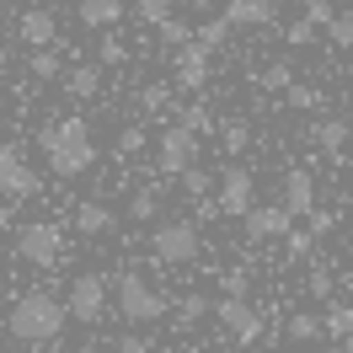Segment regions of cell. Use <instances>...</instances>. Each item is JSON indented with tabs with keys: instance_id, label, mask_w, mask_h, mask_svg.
<instances>
[{
	"instance_id": "cell-18",
	"label": "cell",
	"mask_w": 353,
	"mask_h": 353,
	"mask_svg": "<svg viewBox=\"0 0 353 353\" xmlns=\"http://www.w3.org/2000/svg\"><path fill=\"white\" fill-rule=\"evenodd\" d=\"M75 230H81V236H102V230H112V209H108V203H81V209H75Z\"/></svg>"
},
{
	"instance_id": "cell-6",
	"label": "cell",
	"mask_w": 353,
	"mask_h": 353,
	"mask_svg": "<svg viewBox=\"0 0 353 353\" xmlns=\"http://www.w3.org/2000/svg\"><path fill=\"white\" fill-rule=\"evenodd\" d=\"M102 310H108V279L102 273H81L75 284H70V300H65V316L70 321H102Z\"/></svg>"
},
{
	"instance_id": "cell-31",
	"label": "cell",
	"mask_w": 353,
	"mask_h": 353,
	"mask_svg": "<svg viewBox=\"0 0 353 353\" xmlns=\"http://www.w3.org/2000/svg\"><path fill=\"white\" fill-rule=\"evenodd\" d=\"M289 337H294V343H310V337H321V321H316V316H294V321H289Z\"/></svg>"
},
{
	"instance_id": "cell-1",
	"label": "cell",
	"mask_w": 353,
	"mask_h": 353,
	"mask_svg": "<svg viewBox=\"0 0 353 353\" xmlns=\"http://www.w3.org/2000/svg\"><path fill=\"white\" fill-rule=\"evenodd\" d=\"M65 300H54L48 289H27L22 300L11 305V316H6V327H11V337L17 343H54L59 332H65Z\"/></svg>"
},
{
	"instance_id": "cell-9",
	"label": "cell",
	"mask_w": 353,
	"mask_h": 353,
	"mask_svg": "<svg viewBox=\"0 0 353 353\" xmlns=\"http://www.w3.org/2000/svg\"><path fill=\"white\" fill-rule=\"evenodd\" d=\"M214 316H220V327L230 332L236 343H257V337H263V310H252L241 294H225L220 305H214Z\"/></svg>"
},
{
	"instance_id": "cell-22",
	"label": "cell",
	"mask_w": 353,
	"mask_h": 353,
	"mask_svg": "<svg viewBox=\"0 0 353 353\" xmlns=\"http://www.w3.org/2000/svg\"><path fill=\"white\" fill-rule=\"evenodd\" d=\"M176 6H182V0H134V17H139V22H161V17H172Z\"/></svg>"
},
{
	"instance_id": "cell-28",
	"label": "cell",
	"mask_w": 353,
	"mask_h": 353,
	"mask_svg": "<svg viewBox=\"0 0 353 353\" xmlns=\"http://www.w3.org/2000/svg\"><path fill=\"white\" fill-rule=\"evenodd\" d=\"M182 188H188V199H209L214 176H209V172H199V166H188V172H182Z\"/></svg>"
},
{
	"instance_id": "cell-41",
	"label": "cell",
	"mask_w": 353,
	"mask_h": 353,
	"mask_svg": "<svg viewBox=\"0 0 353 353\" xmlns=\"http://www.w3.org/2000/svg\"><path fill=\"white\" fill-rule=\"evenodd\" d=\"M166 97H172V86H161V81H155V86H145V91H139V102H145V108H161Z\"/></svg>"
},
{
	"instance_id": "cell-30",
	"label": "cell",
	"mask_w": 353,
	"mask_h": 353,
	"mask_svg": "<svg viewBox=\"0 0 353 353\" xmlns=\"http://www.w3.org/2000/svg\"><path fill=\"white\" fill-rule=\"evenodd\" d=\"M289 81H294V70H289L284 59H279V65H268V70H263V91H284Z\"/></svg>"
},
{
	"instance_id": "cell-27",
	"label": "cell",
	"mask_w": 353,
	"mask_h": 353,
	"mask_svg": "<svg viewBox=\"0 0 353 353\" xmlns=\"http://www.w3.org/2000/svg\"><path fill=\"white\" fill-rule=\"evenodd\" d=\"M284 102H289V108H300V112H310V108H321V91H316V86H294V81H289Z\"/></svg>"
},
{
	"instance_id": "cell-3",
	"label": "cell",
	"mask_w": 353,
	"mask_h": 353,
	"mask_svg": "<svg viewBox=\"0 0 353 353\" xmlns=\"http://www.w3.org/2000/svg\"><path fill=\"white\" fill-rule=\"evenodd\" d=\"M150 252L161 257V263H193L203 252V236H199V225L193 220H166V225H155L150 230Z\"/></svg>"
},
{
	"instance_id": "cell-11",
	"label": "cell",
	"mask_w": 353,
	"mask_h": 353,
	"mask_svg": "<svg viewBox=\"0 0 353 353\" xmlns=\"http://www.w3.org/2000/svg\"><path fill=\"white\" fill-rule=\"evenodd\" d=\"M214 209H220V214H246V209H252V172H246V166H230V172L220 176Z\"/></svg>"
},
{
	"instance_id": "cell-42",
	"label": "cell",
	"mask_w": 353,
	"mask_h": 353,
	"mask_svg": "<svg viewBox=\"0 0 353 353\" xmlns=\"http://www.w3.org/2000/svg\"><path fill=\"white\" fill-rule=\"evenodd\" d=\"M118 353H150V343H145V337H134V332H129V337L118 343Z\"/></svg>"
},
{
	"instance_id": "cell-13",
	"label": "cell",
	"mask_w": 353,
	"mask_h": 353,
	"mask_svg": "<svg viewBox=\"0 0 353 353\" xmlns=\"http://www.w3.org/2000/svg\"><path fill=\"white\" fill-rule=\"evenodd\" d=\"M225 27H273L279 22V6H268V0H230L220 11Z\"/></svg>"
},
{
	"instance_id": "cell-7",
	"label": "cell",
	"mask_w": 353,
	"mask_h": 353,
	"mask_svg": "<svg viewBox=\"0 0 353 353\" xmlns=\"http://www.w3.org/2000/svg\"><path fill=\"white\" fill-rule=\"evenodd\" d=\"M38 172L22 161V150L0 145V199H38Z\"/></svg>"
},
{
	"instance_id": "cell-25",
	"label": "cell",
	"mask_w": 353,
	"mask_h": 353,
	"mask_svg": "<svg viewBox=\"0 0 353 353\" xmlns=\"http://www.w3.org/2000/svg\"><path fill=\"white\" fill-rule=\"evenodd\" d=\"M27 70L38 75V81H48V75H59V54H54V43H43L32 59H27Z\"/></svg>"
},
{
	"instance_id": "cell-5",
	"label": "cell",
	"mask_w": 353,
	"mask_h": 353,
	"mask_svg": "<svg viewBox=\"0 0 353 353\" xmlns=\"http://www.w3.org/2000/svg\"><path fill=\"white\" fill-rule=\"evenodd\" d=\"M118 310H123V321H155V316L166 310V294L150 289L139 273H123V279H118Z\"/></svg>"
},
{
	"instance_id": "cell-16",
	"label": "cell",
	"mask_w": 353,
	"mask_h": 353,
	"mask_svg": "<svg viewBox=\"0 0 353 353\" xmlns=\"http://www.w3.org/2000/svg\"><path fill=\"white\" fill-rule=\"evenodd\" d=\"M22 38H27L32 48L54 43V38H59V22H54V11H27V17H22Z\"/></svg>"
},
{
	"instance_id": "cell-36",
	"label": "cell",
	"mask_w": 353,
	"mask_h": 353,
	"mask_svg": "<svg viewBox=\"0 0 353 353\" xmlns=\"http://www.w3.org/2000/svg\"><path fill=\"white\" fill-rule=\"evenodd\" d=\"M220 289H225V294H241V300H246V289H252V279H246L241 268H230V273H220Z\"/></svg>"
},
{
	"instance_id": "cell-20",
	"label": "cell",
	"mask_w": 353,
	"mask_h": 353,
	"mask_svg": "<svg viewBox=\"0 0 353 353\" xmlns=\"http://www.w3.org/2000/svg\"><path fill=\"white\" fill-rule=\"evenodd\" d=\"M65 86H70V97H97V86H102V70L97 65H75L65 75Z\"/></svg>"
},
{
	"instance_id": "cell-19",
	"label": "cell",
	"mask_w": 353,
	"mask_h": 353,
	"mask_svg": "<svg viewBox=\"0 0 353 353\" xmlns=\"http://www.w3.org/2000/svg\"><path fill=\"white\" fill-rule=\"evenodd\" d=\"M316 145L327 155H343V145H348V118H321V123H316Z\"/></svg>"
},
{
	"instance_id": "cell-35",
	"label": "cell",
	"mask_w": 353,
	"mask_h": 353,
	"mask_svg": "<svg viewBox=\"0 0 353 353\" xmlns=\"http://www.w3.org/2000/svg\"><path fill=\"white\" fill-rule=\"evenodd\" d=\"M284 241H289V257H305L310 246H316V236H310V230H294V225H289V230H284Z\"/></svg>"
},
{
	"instance_id": "cell-38",
	"label": "cell",
	"mask_w": 353,
	"mask_h": 353,
	"mask_svg": "<svg viewBox=\"0 0 353 353\" xmlns=\"http://www.w3.org/2000/svg\"><path fill=\"white\" fill-rule=\"evenodd\" d=\"M327 17H332L327 0H305V22H310V27H327Z\"/></svg>"
},
{
	"instance_id": "cell-40",
	"label": "cell",
	"mask_w": 353,
	"mask_h": 353,
	"mask_svg": "<svg viewBox=\"0 0 353 353\" xmlns=\"http://www.w3.org/2000/svg\"><path fill=\"white\" fill-rule=\"evenodd\" d=\"M97 54H102V65H123V43H118V38H102Z\"/></svg>"
},
{
	"instance_id": "cell-2",
	"label": "cell",
	"mask_w": 353,
	"mask_h": 353,
	"mask_svg": "<svg viewBox=\"0 0 353 353\" xmlns=\"http://www.w3.org/2000/svg\"><path fill=\"white\" fill-rule=\"evenodd\" d=\"M43 155H48V172H54V176H81V172H91V161H97L91 123H86V118H65V123L43 129Z\"/></svg>"
},
{
	"instance_id": "cell-43",
	"label": "cell",
	"mask_w": 353,
	"mask_h": 353,
	"mask_svg": "<svg viewBox=\"0 0 353 353\" xmlns=\"http://www.w3.org/2000/svg\"><path fill=\"white\" fill-rule=\"evenodd\" d=\"M6 225H11V209H6V199H0V230H6Z\"/></svg>"
},
{
	"instance_id": "cell-26",
	"label": "cell",
	"mask_w": 353,
	"mask_h": 353,
	"mask_svg": "<svg viewBox=\"0 0 353 353\" xmlns=\"http://www.w3.org/2000/svg\"><path fill=\"white\" fill-rule=\"evenodd\" d=\"M176 123H182V129H193L203 139V134H214V112L209 108H182V118H176Z\"/></svg>"
},
{
	"instance_id": "cell-8",
	"label": "cell",
	"mask_w": 353,
	"mask_h": 353,
	"mask_svg": "<svg viewBox=\"0 0 353 353\" xmlns=\"http://www.w3.org/2000/svg\"><path fill=\"white\" fill-rule=\"evenodd\" d=\"M17 252L32 268H54L59 263V225H22L17 230Z\"/></svg>"
},
{
	"instance_id": "cell-12",
	"label": "cell",
	"mask_w": 353,
	"mask_h": 353,
	"mask_svg": "<svg viewBox=\"0 0 353 353\" xmlns=\"http://www.w3.org/2000/svg\"><path fill=\"white\" fill-rule=\"evenodd\" d=\"M203 81H209V48L188 38V43L176 48V86H182V91H199Z\"/></svg>"
},
{
	"instance_id": "cell-34",
	"label": "cell",
	"mask_w": 353,
	"mask_h": 353,
	"mask_svg": "<svg viewBox=\"0 0 353 353\" xmlns=\"http://www.w3.org/2000/svg\"><path fill=\"white\" fill-rule=\"evenodd\" d=\"M155 209H161V199H155L150 188H139L134 193V220H155Z\"/></svg>"
},
{
	"instance_id": "cell-32",
	"label": "cell",
	"mask_w": 353,
	"mask_h": 353,
	"mask_svg": "<svg viewBox=\"0 0 353 353\" xmlns=\"http://www.w3.org/2000/svg\"><path fill=\"white\" fill-rule=\"evenodd\" d=\"M139 150H145V129H123L118 134V155H123V161H134Z\"/></svg>"
},
{
	"instance_id": "cell-10",
	"label": "cell",
	"mask_w": 353,
	"mask_h": 353,
	"mask_svg": "<svg viewBox=\"0 0 353 353\" xmlns=\"http://www.w3.org/2000/svg\"><path fill=\"white\" fill-rule=\"evenodd\" d=\"M241 220H246V236H252V241H279L289 225H294L284 214V203H252Z\"/></svg>"
},
{
	"instance_id": "cell-23",
	"label": "cell",
	"mask_w": 353,
	"mask_h": 353,
	"mask_svg": "<svg viewBox=\"0 0 353 353\" xmlns=\"http://www.w3.org/2000/svg\"><path fill=\"white\" fill-rule=\"evenodd\" d=\"M327 38H332V48H348L353 43V17H348V11H332V17H327Z\"/></svg>"
},
{
	"instance_id": "cell-17",
	"label": "cell",
	"mask_w": 353,
	"mask_h": 353,
	"mask_svg": "<svg viewBox=\"0 0 353 353\" xmlns=\"http://www.w3.org/2000/svg\"><path fill=\"white\" fill-rule=\"evenodd\" d=\"M81 22H86V27L123 22V0H81Z\"/></svg>"
},
{
	"instance_id": "cell-45",
	"label": "cell",
	"mask_w": 353,
	"mask_h": 353,
	"mask_svg": "<svg viewBox=\"0 0 353 353\" xmlns=\"http://www.w3.org/2000/svg\"><path fill=\"white\" fill-rule=\"evenodd\" d=\"M150 353H155V348H150Z\"/></svg>"
},
{
	"instance_id": "cell-24",
	"label": "cell",
	"mask_w": 353,
	"mask_h": 353,
	"mask_svg": "<svg viewBox=\"0 0 353 353\" xmlns=\"http://www.w3.org/2000/svg\"><path fill=\"white\" fill-rule=\"evenodd\" d=\"M214 129H220L225 150H246V139H252V129H246L241 118H225V123H214Z\"/></svg>"
},
{
	"instance_id": "cell-14",
	"label": "cell",
	"mask_w": 353,
	"mask_h": 353,
	"mask_svg": "<svg viewBox=\"0 0 353 353\" xmlns=\"http://www.w3.org/2000/svg\"><path fill=\"white\" fill-rule=\"evenodd\" d=\"M316 209V176L310 172H289L284 176V214L294 220V214H310Z\"/></svg>"
},
{
	"instance_id": "cell-37",
	"label": "cell",
	"mask_w": 353,
	"mask_h": 353,
	"mask_svg": "<svg viewBox=\"0 0 353 353\" xmlns=\"http://www.w3.org/2000/svg\"><path fill=\"white\" fill-rule=\"evenodd\" d=\"M332 225H337V214H327V209H310V236H332Z\"/></svg>"
},
{
	"instance_id": "cell-29",
	"label": "cell",
	"mask_w": 353,
	"mask_h": 353,
	"mask_svg": "<svg viewBox=\"0 0 353 353\" xmlns=\"http://www.w3.org/2000/svg\"><path fill=\"white\" fill-rule=\"evenodd\" d=\"M199 316H209V300H203V294H188V300H182V310H176V327H193Z\"/></svg>"
},
{
	"instance_id": "cell-15",
	"label": "cell",
	"mask_w": 353,
	"mask_h": 353,
	"mask_svg": "<svg viewBox=\"0 0 353 353\" xmlns=\"http://www.w3.org/2000/svg\"><path fill=\"white\" fill-rule=\"evenodd\" d=\"M316 321H321V332H327L332 343H348V337H353V305H343V300H332Z\"/></svg>"
},
{
	"instance_id": "cell-21",
	"label": "cell",
	"mask_w": 353,
	"mask_h": 353,
	"mask_svg": "<svg viewBox=\"0 0 353 353\" xmlns=\"http://www.w3.org/2000/svg\"><path fill=\"white\" fill-rule=\"evenodd\" d=\"M155 32H161V43H166V48H182L188 38H193V27L176 22V11H172V17H161V22H155Z\"/></svg>"
},
{
	"instance_id": "cell-39",
	"label": "cell",
	"mask_w": 353,
	"mask_h": 353,
	"mask_svg": "<svg viewBox=\"0 0 353 353\" xmlns=\"http://www.w3.org/2000/svg\"><path fill=\"white\" fill-rule=\"evenodd\" d=\"M289 43H294V48H310V43H316V27H310V22H294V27H289Z\"/></svg>"
},
{
	"instance_id": "cell-44",
	"label": "cell",
	"mask_w": 353,
	"mask_h": 353,
	"mask_svg": "<svg viewBox=\"0 0 353 353\" xmlns=\"http://www.w3.org/2000/svg\"><path fill=\"white\" fill-rule=\"evenodd\" d=\"M268 6H284V0H268Z\"/></svg>"
},
{
	"instance_id": "cell-4",
	"label": "cell",
	"mask_w": 353,
	"mask_h": 353,
	"mask_svg": "<svg viewBox=\"0 0 353 353\" xmlns=\"http://www.w3.org/2000/svg\"><path fill=\"white\" fill-rule=\"evenodd\" d=\"M155 166H161V176H182L188 166H199V134L172 123V129L155 139Z\"/></svg>"
},
{
	"instance_id": "cell-33",
	"label": "cell",
	"mask_w": 353,
	"mask_h": 353,
	"mask_svg": "<svg viewBox=\"0 0 353 353\" xmlns=\"http://www.w3.org/2000/svg\"><path fill=\"white\" fill-rule=\"evenodd\" d=\"M225 38H230V27H225V22H203V27H199V38H193V43H203V48H220Z\"/></svg>"
}]
</instances>
